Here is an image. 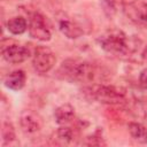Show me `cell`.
Here are the masks:
<instances>
[{
  "label": "cell",
  "mask_w": 147,
  "mask_h": 147,
  "mask_svg": "<svg viewBox=\"0 0 147 147\" xmlns=\"http://www.w3.org/2000/svg\"><path fill=\"white\" fill-rule=\"evenodd\" d=\"M54 118L59 125L69 124L75 118V108L69 103L61 105L54 110Z\"/></svg>",
  "instance_id": "10"
},
{
  "label": "cell",
  "mask_w": 147,
  "mask_h": 147,
  "mask_svg": "<svg viewBox=\"0 0 147 147\" xmlns=\"http://www.w3.org/2000/svg\"><path fill=\"white\" fill-rule=\"evenodd\" d=\"M99 44L103 51L114 55H129L134 49L129 37L118 30H110L100 36Z\"/></svg>",
  "instance_id": "3"
},
{
  "label": "cell",
  "mask_w": 147,
  "mask_h": 147,
  "mask_svg": "<svg viewBox=\"0 0 147 147\" xmlns=\"http://www.w3.org/2000/svg\"><path fill=\"white\" fill-rule=\"evenodd\" d=\"M2 57L5 61L11 64H20L26 61L31 56L30 49L24 45L10 44L9 46L2 47Z\"/></svg>",
  "instance_id": "7"
},
{
  "label": "cell",
  "mask_w": 147,
  "mask_h": 147,
  "mask_svg": "<svg viewBox=\"0 0 147 147\" xmlns=\"http://www.w3.org/2000/svg\"><path fill=\"white\" fill-rule=\"evenodd\" d=\"M84 145H88V146H101V145H106V144H105L102 137L98 132H95L92 136L86 137V140L84 141Z\"/></svg>",
  "instance_id": "16"
},
{
  "label": "cell",
  "mask_w": 147,
  "mask_h": 147,
  "mask_svg": "<svg viewBox=\"0 0 147 147\" xmlns=\"http://www.w3.org/2000/svg\"><path fill=\"white\" fill-rule=\"evenodd\" d=\"M127 130L130 136L139 141V142H147V127L138 122H130L127 124Z\"/></svg>",
  "instance_id": "13"
},
{
  "label": "cell",
  "mask_w": 147,
  "mask_h": 147,
  "mask_svg": "<svg viewBox=\"0 0 147 147\" xmlns=\"http://www.w3.org/2000/svg\"><path fill=\"white\" fill-rule=\"evenodd\" d=\"M56 57L54 52L46 46H37L32 55V65L39 74H46L54 67Z\"/></svg>",
  "instance_id": "5"
},
{
  "label": "cell",
  "mask_w": 147,
  "mask_h": 147,
  "mask_svg": "<svg viewBox=\"0 0 147 147\" xmlns=\"http://www.w3.org/2000/svg\"><path fill=\"white\" fill-rule=\"evenodd\" d=\"M56 22L61 33L69 39H77L84 33L82 26L64 13H60V15H57Z\"/></svg>",
  "instance_id": "8"
},
{
  "label": "cell",
  "mask_w": 147,
  "mask_h": 147,
  "mask_svg": "<svg viewBox=\"0 0 147 147\" xmlns=\"http://www.w3.org/2000/svg\"><path fill=\"white\" fill-rule=\"evenodd\" d=\"M139 83L144 88H147V68L142 69L139 74Z\"/></svg>",
  "instance_id": "17"
},
{
  "label": "cell",
  "mask_w": 147,
  "mask_h": 147,
  "mask_svg": "<svg viewBox=\"0 0 147 147\" xmlns=\"http://www.w3.org/2000/svg\"><path fill=\"white\" fill-rule=\"evenodd\" d=\"M26 75L23 70H15L5 78V86L13 91H20L24 87Z\"/></svg>",
  "instance_id": "11"
},
{
  "label": "cell",
  "mask_w": 147,
  "mask_h": 147,
  "mask_svg": "<svg viewBox=\"0 0 147 147\" xmlns=\"http://www.w3.org/2000/svg\"><path fill=\"white\" fill-rule=\"evenodd\" d=\"M84 92L91 99L108 105L122 103L126 99V93L124 88L114 85H106L101 83L90 84L88 86H85Z\"/></svg>",
  "instance_id": "2"
},
{
  "label": "cell",
  "mask_w": 147,
  "mask_h": 147,
  "mask_svg": "<svg viewBox=\"0 0 147 147\" xmlns=\"http://www.w3.org/2000/svg\"><path fill=\"white\" fill-rule=\"evenodd\" d=\"M28 31L30 37L39 41H48L51 40L52 37L51 25L47 18L39 11H34L30 14Z\"/></svg>",
  "instance_id": "4"
},
{
  "label": "cell",
  "mask_w": 147,
  "mask_h": 147,
  "mask_svg": "<svg viewBox=\"0 0 147 147\" xmlns=\"http://www.w3.org/2000/svg\"><path fill=\"white\" fill-rule=\"evenodd\" d=\"M56 138L62 144H71L75 142V140L77 139V132L68 124L61 125L56 131Z\"/></svg>",
  "instance_id": "14"
},
{
  "label": "cell",
  "mask_w": 147,
  "mask_h": 147,
  "mask_svg": "<svg viewBox=\"0 0 147 147\" xmlns=\"http://www.w3.org/2000/svg\"><path fill=\"white\" fill-rule=\"evenodd\" d=\"M29 23L23 16H15L7 21V30L15 36L22 34L28 30Z\"/></svg>",
  "instance_id": "12"
},
{
  "label": "cell",
  "mask_w": 147,
  "mask_h": 147,
  "mask_svg": "<svg viewBox=\"0 0 147 147\" xmlns=\"http://www.w3.org/2000/svg\"><path fill=\"white\" fill-rule=\"evenodd\" d=\"M122 9L131 21L147 24V2L144 0H125Z\"/></svg>",
  "instance_id": "6"
},
{
  "label": "cell",
  "mask_w": 147,
  "mask_h": 147,
  "mask_svg": "<svg viewBox=\"0 0 147 147\" xmlns=\"http://www.w3.org/2000/svg\"><path fill=\"white\" fill-rule=\"evenodd\" d=\"M56 76L70 83L95 84L102 79V71L93 63L80 59L64 60L56 71Z\"/></svg>",
  "instance_id": "1"
},
{
  "label": "cell",
  "mask_w": 147,
  "mask_h": 147,
  "mask_svg": "<svg viewBox=\"0 0 147 147\" xmlns=\"http://www.w3.org/2000/svg\"><path fill=\"white\" fill-rule=\"evenodd\" d=\"M141 57H142V60H147V45L145 46V48L141 52Z\"/></svg>",
  "instance_id": "18"
},
{
  "label": "cell",
  "mask_w": 147,
  "mask_h": 147,
  "mask_svg": "<svg viewBox=\"0 0 147 147\" xmlns=\"http://www.w3.org/2000/svg\"><path fill=\"white\" fill-rule=\"evenodd\" d=\"M21 127L26 133H34L41 129V118L32 110H24L20 118Z\"/></svg>",
  "instance_id": "9"
},
{
  "label": "cell",
  "mask_w": 147,
  "mask_h": 147,
  "mask_svg": "<svg viewBox=\"0 0 147 147\" xmlns=\"http://www.w3.org/2000/svg\"><path fill=\"white\" fill-rule=\"evenodd\" d=\"M1 132H2V139H3L5 145L6 144H11L16 138L14 126H13V124L10 122H3Z\"/></svg>",
  "instance_id": "15"
}]
</instances>
